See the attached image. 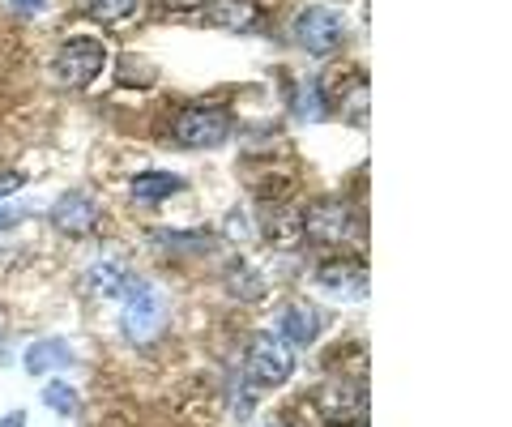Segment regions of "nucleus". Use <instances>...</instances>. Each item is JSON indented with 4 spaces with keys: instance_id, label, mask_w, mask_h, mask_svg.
Masks as SVG:
<instances>
[{
    "instance_id": "nucleus-1",
    "label": "nucleus",
    "mask_w": 512,
    "mask_h": 427,
    "mask_svg": "<svg viewBox=\"0 0 512 427\" xmlns=\"http://www.w3.org/2000/svg\"><path fill=\"white\" fill-rule=\"evenodd\" d=\"M124 338L133 346H154L158 338H163L167 329V299L163 291H154L150 282H124Z\"/></svg>"
},
{
    "instance_id": "nucleus-2",
    "label": "nucleus",
    "mask_w": 512,
    "mask_h": 427,
    "mask_svg": "<svg viewBox=\"0 0 512 427\" xmlns=\"http://www.w3.org/2000/svg\"><path fill=\"white\" fill-rule=\"evenodd\" d=\"M231 112L227 107H214V103H201V107H184L180 116L171 120V137L188 150H210L222 146L231 137Z\"/></svg>"
},
{
    "instance_id": "nucleus-3",
    "label": "nucleus",
    "mask_w": 512,
    "mask_h": 427,
    "mask_svg": "<svg viewBox=\"0 0 512 427\" xmlns=\"http://www.w3.org/2000/svg\"><path fill=\"white\" fill-rule=\"evenodd\" d=\"M295 372V346L278 334H256L248 342V381L256 389H278Z\"/></svg>"
},
{
    "instance_id": "nucleus-4",
    "label": "nucleus",
    "mask_w": 512,
    "mask_h": 427,
    "mask_svg": "<svg viewBox=\"0 0 512 427\" xmlns=\"http://www.w3.org/2000/svg\"><path fill=\"white\" fill-rule=\"evenodd\" d=\"M103 43L99 39H69L52 60V82L64 90H86L103 73Z\"/></svg>"
},
{
    "instance_id": "nucleus-5",
    "label": "nucleus",
    "mask_w": 512,
    "mask_h": 427,
    "mask_svg": "<svg viewBox=\"0 0 512 427\" xmlns=\"http://www.w3.org/2000/svg\"><path fill=\"white\" fill-rule=\"evenodd\" d=\"M350 235V205L338 197H325V201H312L303 210V240L316 244V248H338L346 244Z\"/></svg>"
},
{
    "instance_id": "nucleus-6",
    "label": "nucleus",
    "mask_w": 512,
    "mask_h": 427,
    "mask_svg": "<svg viewBox=\"0 0 512 427\" xmlns=\"http://www.w3.org/2000/svg\"><path fill=\"white\" fill-rule=\"evenodd\" d=\"M342 39H346V26H342L338 13L325 9V5H312V9H303L299 18H295V43H299L308 56H329V52H338Z\"/></svg>"
},
{
    "instance_id": "nucleus-7",
    "label": "nucleus",
    "mask_w": 512,
    "mask_h": 427,
    "mask_svg": "<svg viewBox=\"0 0 512 427\" xmlns=\"http://www.w3.org/2000/svg\"><path fill=\"white\" fill-rule=\"evenodd\" d=\"M316 287L325 295H342V299H359L367 291V265L346 257V261H325L316 270Z\"/></svg>"
},
{
    "instance_id": "nucleus-8",
    "label": "nucleus",
    "mask_w": 512,
    "mask_h": 427,
    "mask_svg": "<svg viewBox=\"0 0 512 427\" xmlns=\"http://www.w3.org/2000/svg\"><path fill=\"white\" fill-rule=\"evenodd\" d=\"M52 227L60 235H86V231L99 227V205H94V197H86V193H64L52 205Z\"/></svg>"
},
{
    "instance_id": "nucleus-9",
    "label": "nucleus",
    "mask_w": 512,
    "mask_h": 427,
    "mask_svg": "<svg viewBox=\"0 0 512 427\" xmlns=\"http://www.w3.org/2000/svg\"><path fill=\"white\" fill-rule=\"evenodd\" d=\"M201 5H205V22L227 30V35H248L261 22L256 0H201Z\"/></svg>"
},
{
    "instance_id": "nucleus-10",
    "label": "nucleus",
    "mask_w": 512,
    "mask_h": 427,
    "mask_svg": "<svg viewBox=\"0 0 512 427\" xmlns=\"http://www.w3.org/2000/svg\"><path fill=\"white\" fill-rule=\"evenodd\" d=\"M128 193H133L137 205H163L167 197L184 193V180L175 176V171H137Z\"/></svg>"
},
{
    "instance_id": "nucleus-11",
    "label": "nucleus",
    "mask_w": 512,
    "mask_h": 427,
    "mask_svg": "<svg viewBox=\"0 0 512 427\" xmlns=\"http://www.w3.org/2000/svg\"><path fill=\"white\" fill-rule=\"evenodd\" d=\"M73 363V351H69V342H60V338H43V342H30V351H26V372L30 376H56L64 372Z\"/></svg>"
},
{
    "instance_id": "nucleus-12",
    "label": "nucleus",
    "mask_w": 512,
    "mask_h": 427,
    "mask_svg": "<svg viewBox=\"0 0 512 427\" xmlns=\"http://www.w3.org/2000/svg\"><path fill=\"white\" fill-rule=\"evenodd\" d=\"M278 329H282L278 338H286L291 346H308V342H316V334H320V312H316L312 304H299V299H295V304H286Z\"/></svg>"
},
{
    "instance_id": "nucleus-13",
    "label": "nucleus",
    "mask_w": 512,
    "mask_h": 427,
    "mask_svg": "<svg viewBox=\"0 0 512 427\" xmlns=\"http://www.w3.org/2000/svg\"><path fill=\"white\" fill-rule=\"evenodd\" d=\"M82 5V13H90L94 22H124V18H133L141 0H77Z\"/></svg>"
},
{
    "instance_id": "nucleus-14",
    "label": "nucleus",
    "mask_w": 512,
    "mask_h": 427,
    "mask_svg": "<svg viewBox=\"0 0 512 427\" xmlns=\"http://www.w3.org/2000/svg\"><path fill=\"white\" fill-rule=\"evenodd\" d=\"M90 291L94 295H120L124 291V282H128V274H124V265H116V261H99L90 270Z\"/></svg>"
},
{
    "instance_id": "nucleus-15",
    "label": "nucleus",
    "mask_w": 512,
    "mask_h": 427,
    "mask_svg": "<svg viewBox=\"0 0 512 427\" xmlns=\"http://www.w3.org/2000/svg\"><path fill=\"white\" fill-rule=\"evenodd\" d=\"M227 287H231L239 299H256V295H265V282L256 278L244 261H235V270L227 274Z\"/></svg>"
},
{
    "instance_id": "nucleus-16",
    "label": "nucleus",
    "mask_w": 512,
    "mask_h": 427,
    "mask_svg": "<svg viewBox=\"0 0 512 427\" xmlns=\"http://www.w3.org/2000/svg\"><path fill=\"white\" fill-rule=\"evenodd\" d=\"M43 402L52 406V410H60V415H77V393L64 385V381H52L43 389Z\"/></svg>"
},
{
    "instance_id": "nucleus-17",
    "label": "nucleus",
    "mask_w": 512,
    "mask_h": 427,
    "mask_svg": "<svg viewBox=\"0 0 512 427\" xmlns=\"http://www.w3.org/2000/svg\"><path fill=\"white\" fill-rule=\"evenodd\" d=\"M342 116H346V124H363V120H367V82H359L355 90L346 94Z\"/></svg>"
},
{
    "instance_id": "nucleus-18",
    "label": "nucleus",
    "mask_w": 512,
    "mask_h": 427,
    "mask_svg": "<svg viewBox=\"0 0 512 427\" xmlns=\"http://www.w3.org/2000/svg\"><path fill=\"white\" fill-rule=\"evenodd\" d=\"M22 218H30V205H0V231H9Z\"/></svg>"
},
{
    "instance_id": "nucleus-19",
    "label": "nucleus",
    "mask_w": 512,
    "mask_h": 427,
    "mask_svg": "<svg viewBox=\"0 0 512 427\" xmlns=\"http://www.w3.org/2000/svg\"><path fill=\"white\" fill-rule=\"evenodd\" d=\"M163 9H171V13H184V9H197L201 0H158Z\"/></svg>"
},
{
    "instance_id": "nucleus-20",
    "label": "nucleus",
    "mask_w": 512,
    "mask_h": 427,
    "mask_svg": "<svg viewBox=\"0 0 512 427\" xmlns=\"http://www.w3.org/2000/svg\"><path fill=\"white\" fill-rule=\"evenodd\" d=\"M22 180H26V176H22V171H9V176H5V180H0V197H5V193H9V188H22Z\"/></svg>"
},
{
    "instance_id": "nucleus-21",
    "label": "nucleus",
    "mask_w": 512,
    "mask_h": 427,
    "mask_svg": "<svg viewBox=\"0 0 512 427\" xmlns=\"http://www.w3.org/2000/svg\"><path fill=\"white\" fill-rule=\"evenodd\" d=\"M0 427H26V410H13V415L0 419Z\"/></svg>"
},
{
    "instance_id": "nucleus-22",
    "label": "nucleus",
    "mask_w": 512,
    "mask_h": 427,
    "mask_svg": "<svg viewBox=\"0 0 512 427\" xmlns=\"http://www.w3.org/2000/svg\"><path fill=\"white\" fill-rule=\"evenodd\" d=\"M13 5H22V9H39L43 0H13Z\"/></svg>"
},
{
    "instance_id": "nucleus-23",
    "label": "nucleus",
    "mask_w": 512,
    "mask_h": 427,
    "mask_svg": "<svg viewBox=\"0 0 512 427\" xmlns=\"http://www.w3.org/2000/svg\"><path fill=\"white\" fill-rule=\"evenodd\" d=\"M0 338H5V308H0Z\"/></svg>"
}]
</instances>
